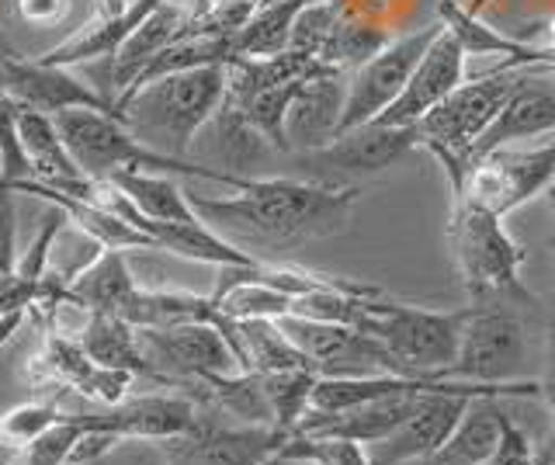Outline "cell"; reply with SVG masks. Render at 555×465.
I'll return each mask as SVG.
<instances>
[{"mask_svg": "<svg viewBox=\"0 0 555 465\" xmlns=\"http://www.w3.org/2000/svg\"><path fill=\"white\" fill-rule=\"evenodd\" d=\"M0 60H17V49H14L11 39L4 36V28H0Z\"/></svg>", "mask_w": 555, "mask_h": 465, "instance_id": "obj_43", "label": "cell"}, {"mask_svg": "<svg viewBox=\"0 0 555 465\" xmlns=\"http://www.w3.org/2000/svg\"><path fill=\"white\" fill-rule=\"evenodd\" d=\"M534 465H555V438H548L542 448H534Z\"/></svg>", "mask_w": 555, "mask_h": 465, "instance_id": "obj_41", "label": "cell"}, {"mask_svg": "<svg viewBox=\"0 0 555 465\" xmlns=\"http://www.w3.org/2000/svg\"><path fill=\"white\" fill-rule=\"evenodd\" d=\"M28 178H35V170L22 143V129H17V101L0 94V188Z\"/></svg>", "mask_w": 555, "mask_h": 465, "instance_id": "obj_32", "label": "cell"}, {"mask_svg": "<svg viewBox=\"0 0 555 465\" xmlns=\"http://www.w3.org/2000/svg\"><path fill=\"white\" fill-rule=\"evenodd\" d=\"M465 80V49L451 36L444 25L441 36L430 42L424 60L416 63V70L406 83V91L392 101V108L375 118L378 126H416L424 115H430L441 101Z\"/></svg>", "mask_w": 555, "mask_h": 465, "instance_id": "obj_15", "label": "cell"}, {"mask_svg": "<svg viewBox=\"0 0 555 465\" xmlns=\"http://www.w3.org/2000/svg\"><path fill=\"white\" fill-rule=\"evenodd\" d=\"M156 4H160V0H132V8L126 14H118V18H91L66 42H60L56 49H49V53L35 56V60H42L49 66H66V70L69 66L91 63V60H112L121 49V42L146 22V14Z\"/></svg>", "mask_w": 555, "mask_h": 465, "instance_id": "obj_22", "label": "cell"}, {"mask_svg": "<svg viewBox=\"0 0 555 465\" xmlns=\"http://www.w3.org/2000/svg\"><path fill=\"white\" fill-rule=\"evenodd\" d=\"M17 11L31 25H56L66 18L69 0H17Z\"/></svg>", "mask_w": 555, "mask_h": 465, "instance_id": "obj_38", "label": "cell"}, {"mask_svg": "<svg viewBox=\"0 0 555 465\" xmlns=\"http://www.w3.org/2000/svg\"><path fill=\"white\" fill-rule=\"evenodd\" d=\"M83 351L91 354L94 365L101 369H126L135 378H150V383H160V375L150 365V358L143 351V340L132 323H126L115 313H91L80 331Z\"/></svg>", "mask_w": 555, "mask_h": 465, "instance_id": "obj_23", "label": "cell"}, {"mask_svg": "<svg viewBox=\"0 0 555 465\" xmlns=\"http://www.w3.org/2000/svg\"><path fill=\"white\" fill-rule=\"evenodd\" d=\"M354 184H320L295 178H250L236 195H188L191 209L222 236H247L274 247H299L337 236L358 205Z\"/></svg>", "mask_w": 555, "mask_h": 465, "instance_id": "obj_1", "label": "cell"}, {"mask_svg": "<svg viewBox=\"0 0 555 465\" xmlns=\"http://www.w3.org/2000/svg\"><path fill=\"white\" fill-rule=\"evenodd\" d=\"M531 70L534 66L503 63L500 70H490L476 80H462L438 108L416 122V140L448 170L451 195L462 192V184L468 178V164H473V150L490 132L496 115L503 112V105H507L511 94L525 83Z\"/></svg>", "mask_w": 555, "mask_h": 465, "instance_id": "obj_3", "label": "cell"}, {"mask_svg": "<svg viewBox=\"0 0 555 465\" xmlns=\"http://www.w3.org/2000/svg\"><path fill=\"white\" fill-rule=\"evenodd\" d=\"M60 417H63V410L56 400H31V403L0 413V448H8L11 455L22 452L25 444L42 438Z\"/></svg>", "mask_w": 555, "mask_h": 465, "instance_id": "obj_30", "label": "cell"}, {"mask_svg": "<svg viewBox=\"0 0 555 465\" xmlns=\"http://www.w3.org/2000/svg\"><path fill=\"white\" fill-rule=\"evenodd\" d=\"M545 202L552 205V212H555V181L548 184V192H545Z\"/></svg>", "mask_w": 555, "mask_h": 465, "instance_id": "obj_46", "label": "cell"}, {"mask_svg": "<svg viewBox=\"0 0 555 465\" xmlns=\"http://www.w3.org/2000/svg\"><path fill=\"white\" fill-rule=\"evenodd\" d=\"M413 146H421V140H416V126L369 122V126L340 132L334 143H326L320 150L295 153V160H299V167L309 170L312 181L340 184V178H351V175H378V170L403 160Z\"/></svg>", "mask_w": 555, "mask_h": 465, "instance_id": "obj_12", "label": "cell"}, {"mask_svg": "<svg viewBox=\"0 0 555 465\" xmlns=\"http://www.w3.org/2000/svg\"><path fill=\"white\" fill-rule=\"evenodd\" d=\"M285 331V337L299 348L312 372L320 378H364V375H406L386 344L375 334H364L361 326L347 323H317L306 317H282L274 320Z\"/></svg>", "mask_w": 555, "mask_h": 465, "instance_id": "obj_8", "label": "cell"}, {"mask_svg": "<svg viewBox=\"0 0 555 465\" xmlns=\"http://www.w3.org/2000/svg\"><path fill=\"white\" fill-rule=\"evenodd\" d=\"M135 271L126 250H104L80 279L69 285V302L87 313H118L135 296Z\"/></svg>", "mask_w": 555, "mask_h": 465, "instance_id": "obj_24", "label": "cell"}, {"mask_svg": "<svg viewBox=\"0 0 555 465\" xmlns=\"http://www.w3.org/2000/svg\"><path fill=\"white\" fill-rule=\"evenodd\" d=\"M542 383V400L548 403L552 410V424H555V323H552V331H548V361H545V375L538 378ZM552 438H555V430H552Z\"/></svg>", "mask_w": 555, "mask_h": 465, "instance_id": "obj_39", "label": "cell"}, {"mask_svg": "<svg viewBox=\"0 0 555 465\" xmlns=\"http://www.w3.org/2000/svg\"><path fill=\"white\" fill-rule=\"evenodd\" d=\"M503 403L507 400L479 396V400L468 403L462 424L455 427V435H451L438 452L403 462V465H482L496 452V444L503 438V421H507Z\"/></svg>", "mask_w": 555, "mask_h": 465, "instance_id": "obj_21", "label": "cell"}, {"mask_svg": "<svg viewBox=\"0 0 555 465\" xmlns=\"http://www.w3.org/2000/svg\"><path fill=\"white\" fill-rule=\"evenodd\" d=\"M347 83H351V74L334 70L326 63H320V70L302 80V88L295 94L285 118L288 153L320 150L337 140L344 105H347Z\"/></svg>", "mask_w": 555, "mask_h": 465, "instance_id": "obj_16", "label": "cell"}, {"mask_svg": "<svg viewBox=\"0 0 555 465\" xmlns=\"http://www.w3.org/2000/svg\"><path fill=\"white\" fill-rule=\"evenodd\" d=\"M465 309L441 313L406 302H386L382 296L364 302L361 331L375 334L386 348L403 361L410 378H451V365L462 348Z\"/></svg>", "mask_w": 555, "mask_h": 465, "instance_id": "obj_6", "label": "cell"}, {"mask_svg": "<svg viewBox=\"0 0 555 465\" xmlns=\"http://www.w3.org/2000/svg\"><path fill=\"white\" fill-rule=\"evenodd\" d=\"M181 36H188V8L173 4V0H160L146 22L139 25L132 36L121 42L118 53L108 60V101H118L132 88V80L146 70V63L153 56H160L170 42H178Z\"/></svg>", "mask_w": 555, "mask_h": 465, "instance_id": "obj_19", "label": "cell"}, {"mask_svg": "<svg viewBox=\"0 0 555 465\" xmlns=\"http://www.w3.org/2000/svg\"><path fill=\"white\" fill-rule=\"evenodd\" d=\"M482 465H534V444L511 417L503 421V438L496 444V452L486 458Z\"/></svg>", "mask_w": 555, "mask_h": 465, "instance_id": "obj_36", "label": "cell"}, {"mask_svg": "<svg viewBox=\"0 0 555 465\" xmlns=\"http://www.w3.org/2000/svg\"><path fill=\"white\" fill-rule=\"evenodd\" d=\"M80 435H83V427L69 417V413H63L42 438H35L22 452H14L8 465H66Z\"/></svg>", "mask_w": 555, "mask_h": 465, "instance_id": "obj_33", "label": "cell"}, {"mask_svg": "<svg viewBox=\"0 0 555 465\" xmlns=\"http://www.w3.org/2000/svg\"><path fill=\"white\" fill-rule=\"evenodd\" d=\"M486 4H490V0H468V4H465V8H468V11H473V14H479V11H482Z\"/></svg>", "mask_w": 555, "mask_h": 465, "instance_id": "obj_45", "label": "cell"}, {"mask_svg": "<svg viewBox=\"0 0 555 465\" xmlns=\"http://www.w3.org/2000/svg\"><path fill=\"white\" fill-rule=\"evenodd\" d=\"M264 465H317V462H309V458H295V455H282V452H278V455H271Z\"/></svg>", "mask_w": 555, "mask_h": 465, "instance_id": "obj_42", "label": "cell"}, {"mask_svg": "<svg viewBox=\"0 0 555 465\" xmlns=\"http://www.w3.org/2000/svg\"><path fill=\"white\" fill-rule=\"evenodd\" d=\"M108 181H115L146 219H156V222H191V219H198V212L191 209V202H188V192L178 181H173V175L118 170V175L108 178Z\"/></svg>", "mask_w": 555, "mask_h": 465, "instance_id": "obj_26", "label": "cell"}, {"mask_svg": "<svg viewBox=\"0 0 555 465\" xmlns=\"http://www.w3.org/2000/svg\"><path fill=\"white\" fill-rule=\"evenodd\" d=\"M260 4H264V0H260Z\"/></svg>", "mask_w": 555, "mask_h": 465, "instance_id": "obj_48", "label": "cell"}, {"mask_svg": "<svg viewBox=\"0 0 555 465\" xmlns=\"http://www.w3.org/2000/svg\"><path fill=\"white\" fill-rule=\"evenodd\" d=\"M288 430L257 424H216L202 417L198 430L160 441L167 465H264L282 452Z\"/></svg>", "mask_w": 555, "mask_h": 465, "instance_id": "obj_14", "label": "cell"}, {"mask_svg": "<svg viewBox=\"0 0 555 465\" xmlns=\"http://www.w3.org/2000/svg\"><path fill=\"white\" fill-rule=\"evenodd\" d=\"M11 192L35 195V198H42L49 205H60V209L66 212V219L74 222L77 230H83L87 236H94L98 244L108 247V250H139V247L156 250L153 236L143 233L139 227H132V222H126V219L108 212V209H101V205L80 202L74 195H63V192H56V188H49L42 181H17V184H11Z\"/></svg>", "mask_w": 555, "mask_h": 465, "instance_id": "obj_20", "label": "cell"}, {"mask_svg": "<svg viewBox=\"0 0 555 465\" xmlns=\"http://www.w3.org/2000/svg\"><path fill=\"white\" fill-rule=\"evenodd\" d=\"M312 0H264L254 18L236 31V56H274L292 42V25Z\"/></svg>", "mask_w": 555, "mask_h": 465, "instance_id": "obj_28", "label": "cell"}, {"mask_svg": "<svg viewBox=\"0 0 555 465\" xmlns=\"http://www.w3.org/2000/svg\"><path fill=\"white\" fill-rule=\"evenodd\" d=\"M8 66V98H14L17 105L39 108L49 115H60L69 108H91L115 115L118 108L112 105L101 91H94L91 83L77 80L66 66H49L42 60H4Z\"/></svg>", "mask_w": 555, "mask_h": 465, "instance_id": "obj_18", "label": "cell"}, {"mask_svg": "<svg viewBox=\"0 0 555 465\" xmlns=\"http://www.w3.org/2000/svg\"><path fill=\"white\" fill-rule=\"evenodd\" d=\"M448 244L473 302H514L531 306V292L520 282L525 247L503 230V216L476 198L455 195L448 219Z\"/></svg>", "mask_w": 555, "mask_h": 465, "instance_id": "obj_5", "label": "cell"}, {"mask_svg": "<svg viewBox=\"0 0 555 465\" xmlns=\"http://www.w3.org/2000/svg\"><path fill=\"white\" fill-rule=\"evenodd\" d=\"M139 331V326H135ZM150 365L160 375V386H202L208 375L243 372L233 344L212 323H181L167 331H139Z\"/></svg>", "mask_w": 555, "mask_h": 465, "instance_id": "obj_11", "label": "cell"}, {"mask_svg": "<svg viewBox=\"0 0 555 465\" xmlns=\"http://www.w3.org/2000/svg\"><path fill=\"white\" fill-rule=\"evenodd\" d=\"M56 126L69 157H74L80 175L87 178H115L118 170H146V175H184V178L212 181L222 188H233V192H240L250 181L247 175H236V170L191 164L184 157L156 150L146 140H139L121 118L104 112L69 108L56 115Z\"/></svg>", "mask_w": 555, "mask_h": 465, "instance_id": "obj_2", "label": "cell"}, {"mask_svg": "<svg viewBox=\"0 0 555 465\" xmlns=\"http://www.w3.org/2000/svg\"><path fill=\"white\" fill-rule=\"evenodd\" d=\"M555 181V132L545 143L538 146H500L493 153L479 157L468 167V178L462 184V192L476 198L486 209H493L496 216H507L520 209L534 195H545L548 184Z\"/></svg>", "mask_w": 555, "mask_h": 465, "instance_id": "obj_9", "label": "cell"}, {"mask_svg": "<svg viewBox=\"0 0 555 465\" xmlns=\"http://www.w3.org/2000/svg\"><path fill=\"white\" fill-rule=\"evenodd\" d=\"M225 88H230L225 66H198V70L170 74L121 101L118 118L132 132L150 135L146 143H164V153L184 157L195 135L222 108Z\"/></svg>", "mask_w": 555, "mask_h": 465, "instance_id": "obj_4", "label": "cell"}, {"mask_svg": "<svg viewBox=\"0 0 555 465\" xmlns=\"http://www.w3.org/2000/svg\"><path fill=\"white\" fill-rule=\"evenodd\" d=\"M184 8H188V25H195L216 8V0H184Z\"/></svg>", "mask_w": 555, "mask_h": 465, "instance_id": "obj_40", "label": "cell"}, {"mask_svg": "<svg viewBox=\"0 0 555 465\" xmlns=\"http://www.w3.org/2000/svg\"><path fill=\"white\" fill-rule=\"evenodd\" d=\"M392 42L389 31H382L375 25H361V22H347L340 18L337 28L330 31V39L320 49V63L334 66V70L354 74L358 66H364L372 56H378L382 49Z\"/></svg>", "mask_w": 555, "mask_h": 465, "instance_id": "obj_29", "label": "cell"}, {"mask_svg": "<svg viewBox=\"0 0 555 465\" xmlns=\"http://www.w3.org/2000/svg\"><path fill=\"white\" fill-rule=\"evenodd\" d=\"M441 28H444V22L438 18L434 25L416 28L403 39H392L378 56L358 66L351 74V83H347V105H344V118H340V132L369 126L392 108V101L406 91L416 63L424 60L430 42L441 36Z\"/></svg>", "mask_w": 555, "mask_h": 465, "instance_id": "obj_10", "label": "cell"}, {"mask_svg": "<svg viewBox=\"0 0 555 465\" xmlns=\"http://www.w3.org/2000/svg\"><path fill=\"white\" fill-rule=\"evenodd\" d=\"M344 18L340 14V0H312V4L302 8V14L292 25V42L288 49L295 53H306L317 60L323 42L330 39V31L337 28V22Z\"/></svg>", "mask_w": 555, "mask_h": 465, "instance_id": "obj_34", "label": "cell"}, {"mask_svg": "<svg viewBox=\"0 0 555 465\" xmlns=\"http://www.w3.org/2000/svg\"><path fill=\"white\" fill-rule=\"evenodd\" d=\"M240 361L243 372H288L309 369V358L285 337V331L274 320H240Z\"/></svg>", "mask_w": 555, "mask_h": 465, "instance_id": "obj_27", "label": "cell"}, {"mask_svg": "<svg viewBox=\"0 0 555 465\" xmlns=\"http://www.w3.org/2000/svg\"><path fill=\"white\" fill-rule=\"evenodd\" d=\"M17 129H22V143L28 150V160L35 178L28 181H42L52 184L60 178H77L80 167L69 157V150L60 135L56 126V115L39 112V108H28V105H17Z\"/></svg>", "mask_w": 555, "mask_h": 465, "instance_id": "obj_25", "label": "cell"}, {"mask_svg": "<svg viewBox=\"0 0 555 465\" xmlns=\"http://www.w3.org/2000/svg\"><path fill=\"white\" fill-rule=\"evenodd\" d=\"M282 455L309 458L317 465H372L369 448L351 438H323V435H288Z\"/></svg>", "mask_w": 555, "mask_h": 465, "instance_id": "obj_31", "label": "cell"}, {"mask_svg": "<svg viewBox=\"0 0 555 465\" xmlns=\"http://www.w3.org/2000/svg\"><path fill=\"white\" fill-rule=\"evenodd\" d=\"M0 94H8V66L0 60Z\"/></svg>", "mask_w": 555, "mask_h": 465, "instance_id": "obj_44", "label": "cell"}, {"mask_svg": "<svg viewBox=\"0 0 555 465\" xmlns=\"http://www.w3.org/2000/svg\"><path fill=\"white\" fill-rule=\"evenodd\" d=\"M80 465H167V455L160 441H139V438H126L118 441L104 458L94 462H80Z\"/></svg>", "mask_w": 555, "mask_h": 465, "instance_id": "obj_35", "label": "cell"}, {"mask_svg": "<svg viewBox=\"0 0 555 465\" xmlns=\"http://www.w3.org/2000/svg\"><path fill=\"white\" fill-rule=\"evenodd\" d=\"M444 378H430V383H421L413 389H399V392H386V396H375L369 403H358L351 410H340V413H320V410H309L306 417L299 421V427L292 435H323V438H351L361 441L364 448L389 438L392 430L403 424L416 400H421L424 389H434Z\"/></svg>", "mask_w": 555, "mask_h": 465, "instance_id": "obj_17", "label": "cell"}, {"mask_svg": "<svg viewBox=\"0 0 555 465\" xmlns=\"http://www.w3.org/2000/svg\"><path fill=\"white\" fill-rule=\"evenodd\" d=\"M80 427H101L118 438H139V441H170L198 430L202 413L195 400L184 392H146V396H126L115 406L104 410H63Z\"/></svg>", "mask_w": 555, "mask_h": 465, "instance_id": "obj_13", "label": "cell"}, {"mask_svg": "<svg viewBox=\"0 0 555 465\" xmlns=\"http://www.w3.org/2000/svg\"><path fill=\"white\" fill-rule=\"evenodd\" d=\"M552 247H555V240H552Z\"/></svg>", "mask_w": 555, "mask_h": 465, "instance_id": "obj_47", "label": "cell"}, {"mask_svg": "<svg viewBox=\"0 0 555 465\" xmlns=\"http://www.w3.org/2000/svg\"><path fill=\"white\" fill-rule=\"evenodd\" d=\"M528 358V334L514 302H468L459 361L451 378L468 383H514Z\"/></svg>", "mask_w": 555, "mask_h": 465, "instance_id": "obj_7", "label": "cell"}, {"mask_svg": "<svg viewBox=\"0 0 555 465\" xmlns=\"http://www.w3.org/2000/svg\"><path fill=\"white\" fill-rule=\"evenodd\" d=\"M14 195L11 188H0V274L17 268V227H14Z\"/></svg>", "mask_w": 555, "mask_h": 465, "instance_id": "obj_37", "label": "cell"}]
</instances>
